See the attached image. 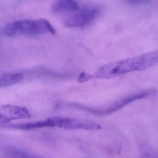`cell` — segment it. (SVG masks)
Masks as SVG:
<instances>
[{
	"mask_svg": "<svg viewBox=\"0 0 158 158\" xmlns=\"http://www.w3.org/2000/svg\"><path fill=\"white\" fill-rule=\"evenodd\" d=\"M149 54L113 62L100 68L94 76L97 78L112 79L133 71H142L152 67Z\"/></svg>",
	"mask_w": 158,
	"mask_h": 158,
	"instance_id": "obj_1",
	"label": "cell"
},
{
	"mask_svg": "<svg viewBox=\"0 0 158 158\" xmlns=\"http://www.w3.org/2000/svg\"><path fill=\"white\" fill-rule=\"evenodd\" d=\"M55 29L47 19H22L10 23L6 27L4 33L8 37L36 36L46 33L54 34Z\"/></svg>",
	"mask_w": 158,
	"mask_h": 158,
	"instance_id": "obj_2",
	"label": "cell"
},
{
	"mask_svg": "<svg viewBox=\"0 0 158 158\" xmlns=\"http://www.w3.org/2000/svg\"><path fill=\"white\" fill-rule=\"evenodd\" d=\"M48 119L51 127H56L65 130L98 131L102 128L101 125L96 123L75 118L56 116Z\"/></svg>",
	"mask_w": 158,
	"mask_h": 158,
	"instance_id": "obj_3",
	"label": "cell"
},
{
	"mask_svg": "<svg viewBox=\"0 0 158 158\" xmlns=\"http://www.w3.org/2000/svg\"><path fill=\"white\" fill-rule=\"evenodd\" d=\"M99 9L96 6H90L80 9L64 21L68 27L82 28L89 26L97 17Z\"/></svg>",
	"mask_w": 158,
	"mask_h": 158,
	"instance_id": "obj_4",
	"label": "cell"
},
{
	"mask_svg": "<svg viewBox=\"0 0 158 158\" xmlns=\"http://www.w3.org/2000/svg\"><path fill=\"white\" fill-rule=\"evenodd\" d=\"M29 111L27 108L15 105H3L0 106V125L4 126L16 120L30 118Z\"/></svg>",
	"mask_w": 158,
	"mask_h": 158,
	"instance_id": "obj_5",
	"label": "cell"
},
{
	"mask_svg": "<svg viewBox=\"0 0 158 158\" xmlns=\"http://www.w3.org/2000/svg\"><path fill=\"white\" fill-rule=\"evenodd\" d=\"M80 9L78 3L75 0H56L52 6V10L56 14H73Z\"/></svg>",
	"mask_w": 158,
	"mask_h": 158,
	"instance_id": "obj_6",
	"label": "cell"
},
{
	"mask_svg": "<svg viewBox=\"0 0 158 158\" xmlns=\"http://www.w3.org/2000/svg\"><path fill=\"white\" fill-rule=\"evenodd\" d=\"M23 76L19 73H7L0 76V87H7L21 81Z\"/></svg>",
	"mask_w": 158,
	"mask_h": 158,
	"instance_id": "obj_7",
	"label": "cell"
},
{
	"mask_svg": "<svg viewBox=\"0 0 158 158\" xmlns=\"http://www.w3.org/2000/svg\"><path fill=\"white\" fill-rule=\"evenodd\" d=\"M6 153L7 156L11 158H42L15 148H9L6 150Z\"/></svg>",
	"mask_w": 158,
	"mask_h": 158,
	"instance_id": "obj_8",
	"label": "cell"
},
{
	"mask_svg": "<svg viewBox=\"0 0 158 158\" xmlns=\"http://www.w3.org/2000/svg\"><path fill=\"white\" fill-rule=\"evenodd\" d=\"M93 78H94V77L92 75L87 74L85 72H83L79 75L78 78V81L80 83L84 82Z\"/></svg>",
	"mask_w": 158,
	"mask_h": 158,
	"instance_id": "obj_9",
	"label": "cell"
},
{
	"mask_svg": "<svg viewBox=\"0 0 158 158\" xmlns=\"http://www.w3.org/2000/svg\"><path fill=\"white\" fill-rule=\"evenodd\" d=\"M125 2L133 5H140L149 2L152 0H123Z\"/></svg>",
	"mask_w": 158,
	"mask_h": 158,
	"instance_id": "obj_10",
	"label": "cell"
},
{
	"mask_svg": "<svg viewBox=\"0 0 158 158\" xmlns=\"http://www.w3.org/2000/svg\"><path fill=\"white\" fill-rule=\"evenodd\" d=\"M141 158H158V154L154 152H149L146 153Z\"/></svg>",
	"mask_w": 158,
	"mask_h": 158,
	"instance_id": "obj_11",
	"label": "cell"
}]
</instances>
